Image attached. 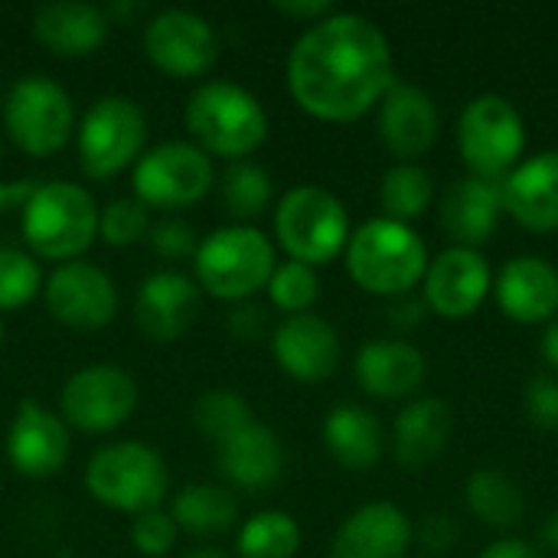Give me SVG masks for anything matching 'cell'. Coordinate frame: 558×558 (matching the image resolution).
<instances>
[{
    "instance_id": "obj_1",
    "label": "cell",
    "mask_w": 558,
    "mask_h": 558,
    "mask_svg": "<svg viewBox=\"0 0 558 558\" xmlns=\"http://www.w3.org/2000/svg\"><path fill=\"white\" fill-rule=\"evenodd\" d=\"M396 82L386 33L360 13H330L311 23L288 56V88L294 101L333 124L363 118Z\"/></svg>"
},
{
    "instance_id": "obj_2",
    "label": "cell",
    "mask_w": 558,
    "mask_h": 558,
    "mask_svg": "<svg viewBox=\"0 0 558 558\" xmlns=\"http://www.w3.org/2000/svg\"><path fill=\"white\" fill-rule=\"evenodd\" d=\"M343 255L350 278L379 298H405L415 284H422L432 262L425 239L412 226L386 216L350 232Z\"/></svg>"
},
{
    "instance_id": "obj_3",
    "label": "cell",
    "mask_w": 558,
    "mask_h": 558,
    "mask_svg": "<svg viewBox=\"0 0 558 558\" xmlns=\"http://www.w3.org/2000/svg\"><path fill=\"white\" fill-rule=\"evenodd\" d=\"M186 128L203 154L248 157L268 137V114L262 101L235 82H206L186 101Z\"/></svg>"
},
{
    "instance_id": "obj_4",
    "label": "cell",
    "mask_w": 558,
    "mask_h": 558,
    "mask_svg": "<svg viewBox=\"0 0 558 558\" xmlns=\"http://www.w3.org/2000/svg\"><path fill=\"white\" fill-rule=\"evenodd\" d=\"M26 245L52 262L78 258L98 235V206L75 183H39L23 206Z\"/></svg>"
},
{
    "instance_id": "obj_5",
    "label": "cell",
    "mask_w": 558,
    "mask_h": 558,
    "mask_svg": "<svg viewBox=\"0 0 558 558\" xmlns=\"http://www.w3.org/2000/svg\"><path fill=\"white\" fill-rule=\"evenodd\" d=\"M275 235L291 262L327 265L350 242V216L343 203L324 186H294L275 213Z\"/></svg>"
},
{
    "instance_id": "obj_6",
    "label": "cell",
    "mask_w": 558,
    "mask_h": 558,
    "mask_svg": "<svg viewBox=\"0 0 558 558\" xmlns=\"http://www.w3.org/2000/svg\"><path fill=\"white\" fill-rule=\"evenodd\" d=\"M275 271V248L265 232L252 226L216 229L196 248V278L219 301H248L268 288Z\"/></svg>"
},
{
    "instance_id": "obj_7",
    "label": "cell",
    "mask_w": 558,
    "mask_h": 558,
    "mask_svg": "<svg viewBox=\"0 0 558 558\" xmlns=\"http://www.w3.org/2000/svg\"><path fill=\"white\" fill-rule=\"evenodd\" d=\"M458 150L471 177L504 180L526 150V124L517 105L504 95H477L458 118Z\"/></svg>"
},
{
    "instance_id": "obj_8",
    "label": "cell",
    "mask_w": 558,
    "mask_h": 558,
    "mask_svg": "<svg viewBox=\"0 0 558 558\" xmlns=\"http://www.w3.org/2000/svg\"><path fill=\"white\" fill-rule=\"evenodd\" d=\"M85 484L98 504L137 517L157 510L170 477L163 458L154 448L141 441H121L92 454L85 468Z\"/></svg>"
},
{
    "instance_id": "obj_9",
    "label": "cell",
    "mask_w": 558,
    "mask_h": 558,
    "mask_svg": "<svg viewBox=\"0 0 558 558\" xmlns=\"http://www.w3.org/2000/svg\"><path fill=\"white\" fill-rule=\"evenodd\" d=\"M147 137V121L137 101L124 95L98 98L78 128V160L82 170L95 180H108L124 167L141 160Z\"/></svg>"
},
{
    "instance_id": "obj_10",
    "label": "cell",
    "mask_w": 558,
    "mask_h": 558,
    "mask_svg": "<svg viewBox=\"0 0 558 558\" xmlns=\"http://www.w3.org/2000/svg\"><path fill=\"white\" fill-rule=\"evenodd\" d=\"M72 98L69 92L46 78V75H26L13 82L3 101V124L13 137V144L33 157L56 154L69 134H72Z\"/></svg>"
},
{
    "instance_id": "obj_11",
    "label": "cell",
    "mask_w": 558,
    "mask_h": 558,
    "mask_svg": "<svg viewBox=\"0 0 558 558\" xmlns=\"http://www.w3.org/2000/svg\"><path fill=\"white\" fill-rule=\"evenodd\" d=\"M213 186V163L196 144L163 141L134 163L137 203L157 209H180L199 203Z\"/></svg>"
},
{
    "instance_id": "obj_12",
    "label": "cell",
    "mask_w": 558,
    "mask_h": 558,
    "mask_svg": "<svg viewBox=\"0 0 558 558\" xmlns=\"http://www.w3.org/2000/svg\"><path fill=\"white\" fill-rule=\"evenodd\" d=\"M137 386L118 366H85L62 389V415L72 428L101 435L134 412Z\"/></svg>"
},
{
    "instance_id": "obj_13",
    "label": "cell",
    "mask_w": 558,
    "mask_h": 558,
    "mask_svg": "<svg viewBox=\"0 0 558 558\" xmlns=\"http://www.w3.org/2000/svg\"><path fill=\"white\" fill-rule=\"evenodd\" d=\"M422 288L432 314L445 320H464L477 314L494 291V271L477 248L451 245L428 262Z\"/></svg>"
},
{
    "instance_id": "obj_14",
    "label": "cell",
    "mask_w": 558,
    "mask_h": 558,
    "mask_svg": "<svg viewBox=\"0 0 558 558\" xmlns=\"http://www.w3.org/2000/svg\"><path fill=\"white\" fill-rule=\"evenodd\" d=\"M144 52L160 72L173 78H193L209 72L219 56V39L199 13L163 10L147 23Z\"/></svg>"
},
{
    "instance_id": "obj_15",
    "label": "cell",
    "mask_w": 558,
    "mask_h": 558,
    "mask_svg": "<svg viewBox=\"0 0 558 558\" xmlns=\"http://www.w3.org/2000/svg\"><path fill=\"white\" fill-rule=\"evenodd\" d=\"M46 307L72 330H101L118 314V291L111 278L88 262H65L46 281Z\"/></svg>"
},
{
    "instance_id": "obj_16",
    "label": "cell",
    "mask_w": 558,
    "mask_h": 558,
    "mask_svg": "<svg viewBox=\"0 0 558 558\" xmlns=\"http://www.w3.org/2000/svg\"><path fill=\"white\" fill-rule=\"evenodd\" d=\"M376 128L383 144L399 157V163H415L438 144L441 114L435 98L422 85L396 78L379 101Z\"/></svg>"
},
{
    "instance_id": "obj_17",
    "label": "cell",
    "mask_w": 558,
    "mask_h": 558,
    "mask_svg": "<svg viewBox=\"0 0 558 558\" xmlns=\"http://www.w3.org/2000/svg\"><path fill=\"white\" fill-rule=\"evenodd\" d=\"M278 366L298 383H324L340 366V337L317 314H291L271 333Z\"/></svg>"
},
{
    "instance_id": "obj_18",
    "label": "cell",
    "mask_w": 558,
    "mask_h": 558,
    "mask_svg": "<svg viewBox=\"0 0 558 558\" xmlns=\"http://www.w3.org/2000/svg\"><path fill=\"white\" fill-rule=\"evenodd\" d=\"M494 298L523 327L553 324L558 317V268L539 255L510 258L494 278Z\"/></svg>"
},
{
    "instance_id": "obj_19",
    "label": "cell",
    "mask_w": 558,
    "mask_h": 558,
    "mask_svg": "<svg viewBox=\"0 0 558 558\" xmlns=\"http://www.w3.org/2000/svg\"><path fill=\"white\" fill-rule=\"evenodd\" d=\"M7 458L23 477H52L69 458V428L39 402H20L7 435Z\"/></svg>"
},
{
    "instance_id": "obj_20",
    "label": "cell",
    "mask_w": 558,
    "mask_h": 558,
    "mask_svg": "<svg viewBox=\"0 0 558 558\" xmlns=\"http://www.w3.org/2000/svg\"><path fill=\"white\" fill-rule=\"evenodd\" d=\"M199 314V288L180 271L150 275L134 301V324L147 340L170 343L183 337Z\"/></svg>"
},
{
    "instance_id": "obj_21",
    "label": "cell",
    "mask_w": 558,
    "mask_h": 558,
    "mask_svg": "<svg viewBox=\"0 0 558 558\" xmlns=\"http://www.w3.org/2000/svg\"><path fill=\"white\" fill-rule=\"evenodd\" d=\"M504 213L530 232H558V150L526 157L504 177Z\"/></svg>"
},
{
    "instance_id": "obj_22",
    "label": "cell",
    "mask_w": 558,
    "mask_h": 558,
    "mask_svg": "<svg viewBox=\"0 0 558 558\" xmlns=\"http://www.w3.org/2000/svg\"><path fill=\"white\" fill-rule=\"evenodd\" d=\"M412 546V520L396 504H366L350 513L330 546V558H405Z\"/></svg>"
},
{
    "instance_id": "obj_23",
    "label": "cell",
    "mask_w": 558,
    "mask_h": 558,
    "mask_svg": "<svg viewBox=\"0 0 558 558\" xmlns=\"http://www.w3.org/2000/svg\"><path fill=\"white\" fill-rule=\"evenodd\" d=\"M504 216V180L464 177L441 199V226L454 245L477 248L497 232Z\"/></svg>"
},
{
    "instance_id": "obj_24",
    "label": "cell",
    "mask_w": 558,
    "mask_h": 558,
    "mask_svg": "<svg viewBox=\"0 0 558 558\" xmlns=\"http://www.w3.org/2000/svg\"><path fill=\"white\" fill-rule=\"evenodd\" d=\"M356 383L373 399H409L422 389L428 363L418 347L405 340H373L363 343L353 363Z\"/></svg>"
},
{
    "instance_id": "obj_25",
    "label": "cell",
    "mask_w": 558,
    "mask_h": 558,
    "mask_svg": "<svg viewBox=\"0 0 558 558\" xmlns=\"http://www.w3.org/2000/svg\"><path fill=\"white\" fill-rule=\"evenodd\" d=\"M451 435H454L451 405L438 396H418L405 402V409L396 415V425H392L396 461L405 471H422L425 464L441 458Z\"/></svg>"
},
{
    "instance_id": "obj_26",
    "label": "cell",
    "mask_w": 558,
    "mask_h": 558,
    "mask_svg": "<svg viewBox=\"0 0 558 558\" xmlns=\"http://www.w3.org/2000/svg\"><path fill=\"white\" fill-rule=\"evenodd\" d=\"M219 471L242 490H268L281 481L284 448L271 428L252 422L245 432L219 445Z\"/></svg>"
},
{
    "instance_id": "obj_27",
    "label": "cell",
    "mask_w": 558,
    "mask_h": 558,
    "mask_svg": "<svg viewBox=\"0 0 558 558\" xmlns=\"http://www.w3.org/2000/svg\"><path fill=\"white\" fill-rule=\"evenodd\" d=\"M33 33L46 49L59 56H88L105 43L108 16L98 7L78 0L43 3L33 13Z\"/></svg>"
},
{
    "instance_id": "obj_28",
    "label": "cell",
    "mask_w": 558,
    "mask_h": 558,
    "mask_svg": "<svg viewBox=\"0 0 558 558\" xmlns=\"http://www.w3.org/2000/svg\"><path fill=\"white\" fill-rule=\"evenodd\" d=\"M324 445L337 464L347 471H369L383 458V425L379 418L353 402H343L324 418Z\"/></svg>"
},
{
    "instance_id": "obj_29",
    "label": "cell",
    "mask_w": 558,
    "mask_h": 558,
    "mask_svg": "<svg viewBox=\"0 0 558 558\" xmlns=\"http://www.w3.org/2000/svg\"><path fill=\"white\" fill-rule=\"evenodd\" d=\"M468 510L490 530H513L526 517V497L520 484L500 468H481L464 484Z\"/></svg>"
},
{
    "instance_id": "obj_30",
    "label": "cell",
    "mask_w": 558,
    "mask_h": 558,
    "mask_svg": "<svg viewBox=\"0 0 558 558\" xmlns=\"http://www.w3.org/2000/svg\"><path fill=\"white\" fill-rule=\"evenodd\" d=\"M177 530L193 533V536H219L232 530L239 520V500L229 487L216 484H190L173 497L170 510Z\"/></svg>"
},
{
    "instance_id": "obj_31",
    "label": "cell",
    "mask_w": 558,
    "mask_h": 558,
    "mask_svg": "<svg viewBox=\"0 0 558 558\" xmlns=\"http://www.w3.org/2000/svg\"><path fill=\"white\" fill-rule=\"evenodd\" d=\"M432 196H435V180L422 163H396L383 173L379 203L386 219L409 226L432 206Z\"/></svg>"
},
{
    "instance_id": "obj_32",
    "label": "cell",
    "mask_w": 558,
    "mask_h": 558,
    "mask_svg": "<svg viewBox=\"0 0 558 558\" xmlns=\"http://www.w3.org/2000/svg\"><path fill=\"white\" fill-rule=\"evenodd\" d=\"M301 549V526L291 513L265 510L255 513L239 530V556L242 558H294Z\"/></svg>"
},
{
    "instance_id": "obj_33",
    "label": "cell",
    "mask_w": 558,
    "mask_h": 558,
    "mask_svg": "<svg viewBox=\"0 0 558 558\" xmlns=\"http://www.w3.org/2000/svg\"><path fill=\"white\" fill-rule=\"evenodd\" d=\"M193 425L213 438L216 445H226L229 438H235L239 432H245L252 425V409L248 402L232 392V389H213L203 392L193 405Z\"/></svg>"
},
{
    "instance_id": "obj_34",
    "label": "cell",
    "mask_w": 558,
    "mask_h": 558,
    "mask_svg": "<svg viewBox=\"0 0 558 558\" xmlns=\"http://www.w3.org/2000/svg\"><path fill=\"white\" fill-rule=\"evenodd\" d=\"M222 203L239 219H252V216L265 213L268 203H271V177H268V170L252 163V160L229 163V170L222 177Z\"/></svg>"
},
{
    "instance_id": "obj_35",
    "label": "cell",
    "mask_w": 558,
    "mask_h": 558,
    "mask_svg": "<svg viewBox=\"0 0 558 558\" xmlns=\"http://www.w3.org/2000/svg\"><path fill=\"white\" fill-rule=\"evenodd\" d=\"M317 294H320V281L311 265H301V262L275 265V271L268 278V298L278 311H284L288 317L307 314L311 304L317 301Z\"/></svg>"
},
{
    "instance_id": "obj_36",
    "label": "cell",
    "mask_w": 558,
    "mask_h": 558,
    "mask_svg": "<svg viewBox=\"0 0 558 558\" xmlns=\"http://www.w3.org/2000/svg\"><path fill=\"white\" fill-rule=\"evenodd\" d=\"M43 288L39 265L20 248H0V311H16L29 304Z\"/></svg>"
},
{
    "instance_id": "obj_37",
    "label": "cell",
    "mask_w": 558,
    "mask_h": 558,
    "mask_svg": "<svg viewBox=\"0 0 558 558\" xmlns=\"http://www.w3.org/2000/svg\"><path fill=\"white\" fill-rule=\"evenodd\" d=\"M147 232H150V216L147 206L137 199H114L105 206V213H98V235L108 245H134L147 239Z\"/></svg>"
},
{
    "instance_id": "obj_38",
    "label": "cell",
    "mask_w": 558,
    "mask_h": 558,
    "mask_svg": "<svg viewBox=\"0 0 558 558\" xmlns=\"http://www.w3.org/2000/svg\"><path fill=\"white\" fill-rule=\"evenodd\" d=\"M177 523L170 513L163 510H147V513H137L134 523H131V543L137 546L141 556L160 558L167 556L177 543Z\"/></svg>"
},
{
    "instance_id": "obj_39",
    "label": "cell",
    "mask_w": 558,
    "mask_h": 558,
    "mask_svg": "<svg viewBox=\"0 0 558 558\" xmlns=\"http://www.w3.org/2000/svg\"><path fill=\"white\" fill-rule=\"evenodd\" d=\"M523 409H526V418L536 428L558 432V379H553V376H530L526 392H523Z\"/></svg>"
},
{
    "instance_id": "obj_40",
    "label": "cell",
    "mask_w": 558,
    "mask_h": 558,
    "mask_svg": "<svg viewBox=\"0 0 558 558\" xmlns=\"http://www.w3.org/2000/svg\"><path fill=\"white\" fill-rule=\"evenodd\" d=\"M147 242H150V248H154L160 258H167V262H177V258H186V255L196 258V248H199L193 226L183 222V219H163V222L150 226Z\"/></svg>"
},
{
    "instance_id": "obj_41",
    "label": "cell",
    "mask_w": 558,
    "mask_h": 558,
    "mask_svg": "<svg viewBox=\"0 0 558 558\" xmlns=\"http://www.w3.org/2000/svg\"><path fill=\"white\" fill-rule=\"evenodd\" d=\"M418 539L432 553H448L461 539V530H458V523L451 517H428L422 533H418Z\"/></svg>"
},
{
    "instance_id": "obj_42",
    "label": "cell",
    "mask_w": 558,
    "mask_h": 558,
    "mask_svg": "<svg viewBox=\"0 0 558 558\" xmlns=\"http://www.w3.org/2000/svg\"><path fill=\"white\" fill-rule=\"evenodd\" d=\"M229 330L239 340H258L265 330V311L255 304H235V311L229 314Z\"/></svg>"
},
{
    "instance_id": "obj_43",
    "label": "cell",
    "mask_w": 558,
    "mask_h": 558,
    "mask_svg": "<svg viewBox=\"0 0 558 558\" xmlns=\"http://www.w3.org/2000/svg\"><path fill=\"white\" fill-rule=\"evenodd\" d=\"M278 13L291 16V20H304V23H320L324 16L333 13L330 0H278L275 3Z\"/></svg>"
},
{
    "instance_id": "obj_44",
    "label": "cell",
    "mask_w": 558,
    "mask_h": 558,
    "mask_svg": "<svg viewBox=\"0 0 558 558\" xmlns=\"http://www.w3.org/2000/svg\"><path fill=\"white\" fill-rule=\"evenodd\" d=\"M477 558H543V556H539V549H536L533 543L507 536V539L490 543V546H487V549H484Z\"/></svg>"
},
{
    "instance_id": "obj_45",
    "label": "cell",
    "mask_w": 558,
    "mask_h": 558,
    "mask_svg": "<svg viewBox=\"0 0 558 558\" xmlns=\"http://www.w3.org/2000/svg\"><path fill=\"white\" fill-rule=\"evenodd\" d=\"M36 183L29 180H13V183H0V209H16L26 206V199L33 196Z\"/></svg>"
},
{
    "instance_id": "obj_46",
    "label": "cell",
    "mask_w": 558,
    "mask_h": 558,
    "mask_svg": "<svg viewBox=\"0 0 558 558\" xmlns=\"http://www.w3.org/2000/svg\"><path fill=\"white\" fill-rule=\"evenodd\" d=\"M543 360L558 373V317L546 327V333H543Z\"/></svg>"
},
{
    "instance_id": "obj_47",
    "label": "cell",
    "mask_w": 558,
    "mask_h": 558,
    "mask_svg": "<svg viewBox=\"0 0 558 558\" xmlns=\"http://www.w3.org/2000/svg\"><path fill=\"white\" fill-rule=\"evenodd\" d=\"M389 314H392V324H405V327H412V324H418V320H422V304L405 301V304H396Z\"/></svg>"
},
{
    "instance_id": "obj_48",
    "label": "cell",
    "mask_w": 558,
    "mask_h": 558,
    "mask_svg": "<svg viewBox=\"0 0 558 558\" xmlns=\"http://www.w3.org/2000/svg\"><path fill=\"white\" fill-rule=\"evenodd\" d=\"M543 546L558 553V510L556 513H549L546 523H543Z\"/></svg>"
},
{
    "instance_id": "obj_49",
    "label": "cell",
    "mask_w": 558,
    "mask_h": 558,
    "mask_svg": "<svg viewBox=\"0 0 558 558\" xmlns=\"http://www.w3.org/2000/svg\"><path fill=\"white\" fill-rule=\"evenodd\" d=\"M183 558H226L222 553H216V549H196V553H190V556Z\"/></svg>"
},
{
    "instance_id": "obj_50",
    "label": "cell",
    "mask_w": 558,
    "mask_h": 558,
    "mask_svg": "<svg viewBox=\"0 0 558 558\" xmlns=\"http://www.w3.org/2000/svg\"><path fill=\"white\" fill-rule=\"evenodd\" d=\"M0 343H3V320H0Z\"/></svg>"
}]
</instances>
